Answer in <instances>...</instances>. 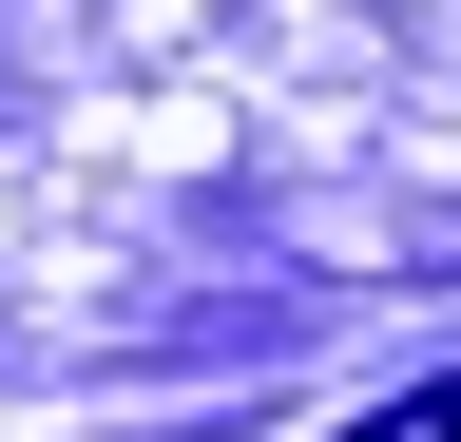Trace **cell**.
<instances>
[{"label": "cell", "mask_w": 461, "mask_h": 442, "mask_svg": "<svg viewBox=\"0 0 461 442\" xmlns=\"http://www.w3.org/2000/svg\"><path fill=\"white\" fill-rule=\"evenodd\" d=\"M442 442H461V423H442Z\"/></svg>", "instance_id": "6da1fadb"}, {"label": "cell", "mask_w": 461, "mask_h": 442, "mask_svg": "<svg viewBox=\"0 0 461 442\" xmlns=\"http://www.w3.org/2000/svg\"><path fill=\"white\" fill-rule=\"evenodd\" d=\"M423 442H442V423H423Z\"/></svg>", "instance_id": "7a4b0ae2"}]
</instances>
